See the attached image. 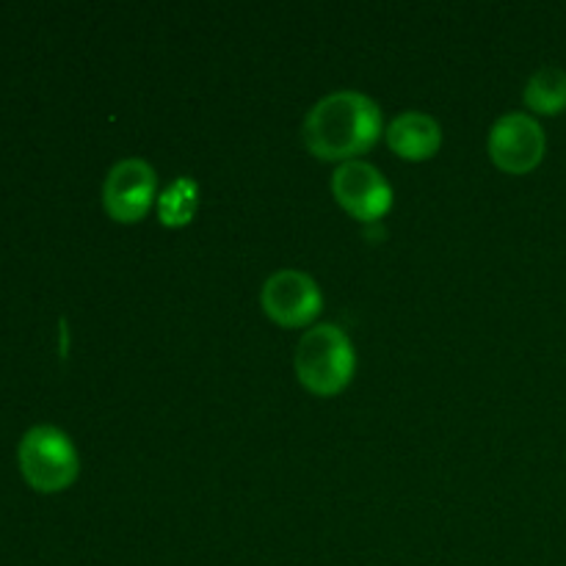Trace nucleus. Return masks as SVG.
I'll list each match as a JSON object with an SVG mask.
<instances>
[{
	"instance_id": "obj_6",
	"label": "nucleus",
	"mask_w": 566,
	"mask_h": 566,
	"mask_svg": "<svg viewBox=\"0 0 566 566\" xmlns=\"http://www.w3.org/2000/svg\"><path fill=\"white\" fill-rule=\"evenodd\" d=\"M547 149L545 130L539 122L523 111L503 114L492 125L490 138H486V153L492 164L506 175H528L542 164Z\"/></svg>"
},
{
	"instance_id": "obj_10",
	"label": "nucleus",
	"mask_w": 566,
	"mask_h": 566,
	"mask_svg": "<svg viewBox=\"0 0 566 566\" xmlns=\"http://www.w3.org/2000/svg\"><path fill=\"white\" fill-rule=\"evenodd\" d=\"M199 208V186L191 177H180L171 182L164 193L158 197V219L164 227H186L191 224L193 213Z\"/></svg>"
},
{
	"instance_id": "obj_7",
	"label": "nucleus",
	"mask_w": 566,
	"mask_h": 566,
	"mask_svg": "<svg viewBox=\"0 0 566 566\" xmlns=\"http://www.w3.org/2000/svg\"><path fill=\"white\" fill-rule=\"evenodd\" d=\"M332 197L363 224L385 219L392 208V186L368 160H348L332 175Z\"/></svg>"
},
{
	"instance_id": "obj_8",
	"label": "nucleus",
	"mask_w": 566,
	"mask_h": 566,
	"mask_svg": "<svg viewBox=\"0 0 566 566\" xmlns=\"http://www.w3.org/2000/svg\"><path fill=\"white\" fill-rule=\"evenodd\" d=\"M387 147L403 160H429L440 153L442 147V127L426 111H403L396 119L390 122V127L385 130Z\"/></svg>"
},
{
	"instance_id": "obj_2",
	"label": "nucleus",
	"mask_w": 566,
	"mask_h": 566,
	"mask_svg": "<svg viewBox=\"0 0 566 566\" xmlns=\"http://www.w3.org/2000/svg\"><path fill=\"white\" fill-rule=\"evenodd\" d=\"M357 374V352L352 337L337 324H318L302 335L296 346V376L307 392L332 398L346 390Z\"/></svg>"
},
{
	"instance_id": "obj_1",
	"label": "nucleus",
	"mask_w": 566,
	"mask_h": 566,
	"mask_svg": "<svg viewBox=\"0 0 566 566\" xmlns=\"http://www.w3.org/2000/svg\"><path fill=\"white\" fill-rule=\"evenodd\" d=\"M385 133L381 108L374 97L340 88L321 97L302 125L304 147L326 164H348L370 153Z\"/></svg>"
},
{
	"instance_id": "obj_4",
	"label": "nucleus",
	"mask_w": 566,
	"mask_h": 566,
	"mask_svg": "<svg viewBox=\"0 0 566 566\" xmlns=\"http://www.w3.org/2000/svg\"><path fill=\"white\" fill-rule=\"evenodd\" d=\"M158 202V175L144 158H122L103 180V210L116 224H138Z\"/></svg>"
},
{
	"instance_id": "obj_3",
	"label": "nucleus",
	"mask_w": 566,
	"mask_h": 566,
	"mask_svg": "<svg viewBox=\"0 0 566 566\" xmlns=\"http://www.w3.org/2000/svg\"><path fill=\"white\" fill-rule=\"evenodd\" d=\"M17 459H20L22 479L42 495L70 490L81 473V459H77L72 440L64 431L48 423L33 426L22 434Z\"/></svg>"
},
{
	"instance_id": "obj_9",
	"label": "nucleus",
	"mask_w": 566,
	"mask_h": 566,
	"mask_svg": "<svg viewBox=\"0 0 566 566\" xmlns=\"http://www.w3.org/2000/svg\"><path fill=\"white\" fill-rule=\"evenodd\" d=\"M525 105L534 114L558 116L566 111V72L562 66H542L528 77L523 92Z\"/></svg>"
},
{
	"instance_id": "obj_5",
	"label": "nucleus",
	"mask_w": 566,
	"mask_h": 566,
	"mask_svg": "<svg viewBox=\"0 0 566 566\" xmlns=\"http://www.w3.org/2000/svg\"><path fill=\"white\" fill-rule=\"evenodd\" d=\"M260 304L274 324L287 326V329H302L321 315L324 293L307 271L280 269L263 282Z\"/></svg>"
}]
</instances>
